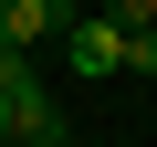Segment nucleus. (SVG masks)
Returning <instances> with one entry per match:
<instances>
[{
	"instance_id": "5",
	"label": "nucleus",
	"mask_w": 157,
	"mask_h": 147,
	"mask_svg": "<svg viewBox=\"0 0 157 147\" xmlns=\"http://www.w3.org/2000/svg\"><path fill=\"white\" fill-rule=\"evenodd\" d=\"M126 74H157V32H126Z\"/></svg>"
},
{
	"instance_id": "2",
	"label": "nucleus",
	"mask_w": 157,
	"mask_h": 147,
	"mask_svg": "<svg viewBox=\"0 0 157 147\" xmlns=\"http://www.w3.org/2000/svg\"><path fill=\"white\" fill-rule=\"evenodd\" d=\"M52 21H63L52 0H0V53H32V42H42Z\"/></svg>"
},
{
	"instance_id": "6",
	"label": "nucleus",
	"mask_w": 157,
	"mask_h": 147,
	"mask_svg": "<svg viewBox=\"0 0 157 147\" xmlns=\"http://www.w3.org/2000/svg\"><path fill=\"white\" fill-rule=\"evenodd\" d=\"M52 11H73V0H52Z\"/></svg>"
},
{
	"instance_id": "4",
	"label": "nucleus",
	"mask_w": 157,
	"mask_h": 147,
	"mask_svg": "<svg viewBox=\"0 0 157 147\" xmlns=\"http://www.w3.org/2000/svg\"><path fill=\"white\" fill-rule=\"evenodd\" d=\"M105 21L115 32H157V0H105Z\"/></svg>"
},
{
	"instance_id": "1",
	"label": "nucleus",
	"mask_w": 157,
	"mask_h": 147,
	"mask_svg": "<svg viewBox=\"0 0 157 147\" xmlns=\"http://www.w3.org/2000/svg\"><path fill=\"white\" fill-rule=\"evenodd\" d=\"M63 53H73V74H126V32H115L105 11L73 21V32H63Z\"/></svg>"
},
{
	"instance_id": "3",
	"label": "nucleus",
	"mask_w": 157,
	"mask_h": 147,
	"mask_svg": "<svg viewBox=\"0 0 157 147\" xmlns=\"http://www.w3.org/2000/svg\"><path fill=\"white\" fill-rule=\"evenodd\" d=\"M21 147H63V116H52V95H42V84L21 95Z\"/></svg>"
}]
</instances>
